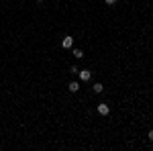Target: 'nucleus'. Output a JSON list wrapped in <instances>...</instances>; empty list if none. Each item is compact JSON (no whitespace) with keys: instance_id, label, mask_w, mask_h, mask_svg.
Masks as SVG:
<instances>
[{"instance_id":"obj_7","label":"nucleus","mask_w":153,"mask_h":151,"mask_svg":"<svg viewBox=\"0 0 153 151\" xmlns=\"http://www.w3.org/2000/svg\"><path fill=\"white\" fill-rule=\"evenodd\" d=\"M147 139H149V141H153V131H149V133H147Z\"/></svg>"},{"instance_id":"obj_1","label":"nucleus","mask_w":153,"mask_h":151,"mask_svg":"<svg viewBox=\"0 0 153 151\" xmlns=\"http://www.w3.org/2000/svg\"><path fill=\"white\" fill-rule=\"evenodd\" d=\"M71 45H74V37L65 35L63 39H61V47H63V49H71Z\"/></svg>"},{"instance_id":"obj_6","label":"nucleus","mask_w":153,"mask_h":151,"mask_svg":"<svg viewBox=\"0 0 153 151\" xmlns=\"http://www.w3.org/2000/svg\"><path fill=\"white\" fill-rule=\"evenodd\" d=\"M74 57L82 59V57H84V51H82V49H74Z\"/></svg>"},{"instance_id":"obj_5","label":"nucleus","mask_w":153,"mask_h":151,"mask_svg":"<svg viewBox=\"0 0 153 151\" xmlns=\"http://www.w3.org/2000/svg\"><path fill=\"white\" fill-rule=\"evenodd\" d=\"M92 90H94L96 94H100V92H102V90H104V86H102V84H100V82H96L94 86H92Z\"/></svg>"},{"instance_id":"obj_2","label":"nucleus","mask_w":153,"mask_h":151,"mask_svg":"<svg viewBox=\"0 0 153 151\" xmlns=\"http://www.w3.org/2000/svg\"><path fill=\"white\" fill-rule=\"evenodd\" d=\"M78 76H80V80H82V82H90L92 71H90V70H82V71H78Z\"/></svg>"},{"instance_id":"obj_4","label":"nucleus","mask_w":153,"mask_h":151,"mask_svg":"<svg viewBox=\"0 0 153 151\" xmlns=\"http://www.w3.org/2000/svg\"><path fill=\"white\" fill-rule=\"evenodd\" d=\"M68 90H70V92H78V90H80V82H70V84H68Z\"/></svg>"},{"instance_id":"obj_3","label":"nucleus","mask_w":153,"mask_h":151,"mask_svg":"<svg viewBox=\"0 0 153 151\" xmlns=\"http://www.w3.org/2000/svg\"><path fill=\"white\" fill-rule=\"evenodd\" d=\"M108 112H110V108H108V104H98V115L106 116Z\"/></svg>"},{"instance_id":"obj_9","label":"nucleus","mask_w":153,"mask_h":151,"mask_svg":"<svg viewBox=\"0 0 153 151\" xmlns=\"http://www.w3.org/2000/svg\"><path fill=\"white\" fill-rule=\"evenodd\" d=\"M37 2H43V0H37Z\"/></svg>"},{"instance_id":"obj_8","label":"nucleus","mask_w":153,"mask_h":151,"mask_svg":"<svg viewBox=\"0 0 153 151\" xmlns=\"http://www.w3.org/2000/svg\"><path fill=\"white\" fill-rule=\"evenodd\" d=\"M106 4H108V6H112V4H114V2H117V0H104Z\"/></svg>"}]
</instances>
